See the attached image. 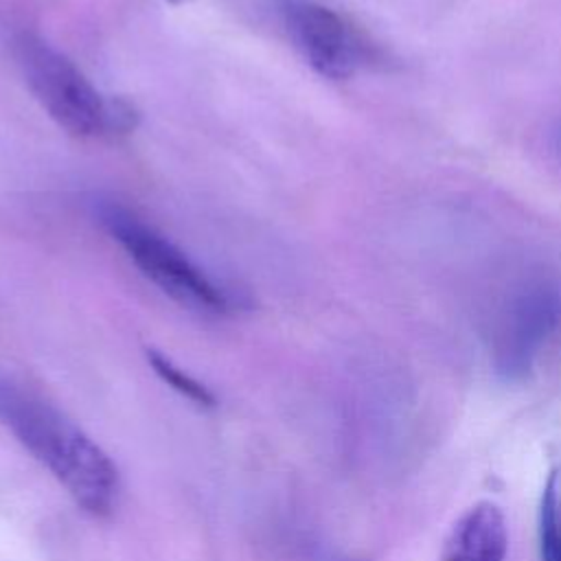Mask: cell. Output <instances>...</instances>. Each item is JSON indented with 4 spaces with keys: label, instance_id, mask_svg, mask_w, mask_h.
Segmentation results:
<instances>
[{
    "label": "cell",
    "instance_id": "obj_1",
    "mask_svg": "<svg viewBox=\"0 0 561 561\" xmlns=\"http://www.w3.org/2000/svg\"><path fill=\"white\" fill-rule=\"evenodd\" d=\"M0 421L55 476L81 511L107 517L121 497L112 458L64 412L0 379Z\"/></svg>",
    "mask_w": 561,
    "mask_h": 561
},
{
    "label": "cell",
    "instance_id": "obj_2",
    "mask_svg": "<svg viewBox=\"0 0 561 561\" xmlns=\"http://www.w3.org/2000/svg\"><path fill=\"white\" fill-rule=\"evenodd\" d=\"M99 219L134 265L169 298L204 313H226L232 309L228 291L136 213L105 202L99 206Z\"/></svg>",
    "mask_w": 561,
    "mask_h": 561
},
{
    "label": "cell",
    "instance_id": "obj_3",
    "mask_svg": "<svg viewBox=\"0 0 561 561\" xmlns=\"http://www.w3.org/2000/svg\"><path fill=\"white\" fill-rule=\"evenodd\" d=\"M13 55L26 88L46 114L75 136H96L110 123V107L88 77L35 33L13 39Z\"/></svg>",
    "mask_w": 561,
    "mask_h": 561
},
{
    "label": "cell",
    "instance_id": "obj_4",
    "mask_svg": "<svg viewBox=\"0 0 561 561\" xmlns=\"http://www.w3.org/2000/svg\"><path fill=\"white\" fill-rule=\"evenodd\" d=\"M285 18L296 48L327 79H346L377 57L364 33L324 4L298 0L287 4Z\"/></svg>",
    "mask_w": 561,
    "mask_h": 561
},
{
    "label": "cell",
    "instance_id": "obj_5",
    "mask_svg": "<svg viewBox=\"0 0 561 561\" xmlns=\"http://www.w3.org/2000/svg\"><path fill=\"white\" fill-rule=\"evenodd\" d=\"M561 302L546 285L526 287L506 309L497 335V362L506 373H522L559 320Z\"/></svg>",
    "mask_w": 561,
    "mask_h": 561
},
{
    "label": "cell",
    "instance_id": "obj_6",
    "mask_svg": "<svg viewBox=\"0 0 561 561\" xmlns=\"http://www.w3.org/2000/svg\"><path fill=\"white\" fill-rule=\"evenodd\" d=\"M508 535L502 511L491 502L467 508L451 526L443 561H506Z\"/></svg>",
    "mask_w": 561,
    "mask_h": 561
},
{
    "label": "cell",
    "instance_id": "obj_7",
    "mask_svg": "<svg viewBox=\"0 0 561 561\" xmlns=\"http://www.w3.org/2000/svg\"><path fill=\"white\" fill-rule=\"evenodd\" d=\"M147 359H149L151 368L158 373V377L162 381H167L173 390H178L182 397H186L188 401H193L202 408L215 405V394L204 383H199L195 377H191L180 366H175L169 357H164L156 351H147Z\"/></svg>",
    "mask_w": 561,
    "mask_h": 561
},
{
    "label": "cell",
    "instance_id": "obj_8",
    "mask_svg": "<svg viewBox=\"0 0 561 561\" xmlns=\"http://www.w3.org/2000/svg\"><path fill=\"white\" fill-rule=\"evenodd\" d=\"M541 561H561V522L539 526Z\"/></svg>",
    "mask_w": 561,
    "mask_h": 561
}]
</instances>
